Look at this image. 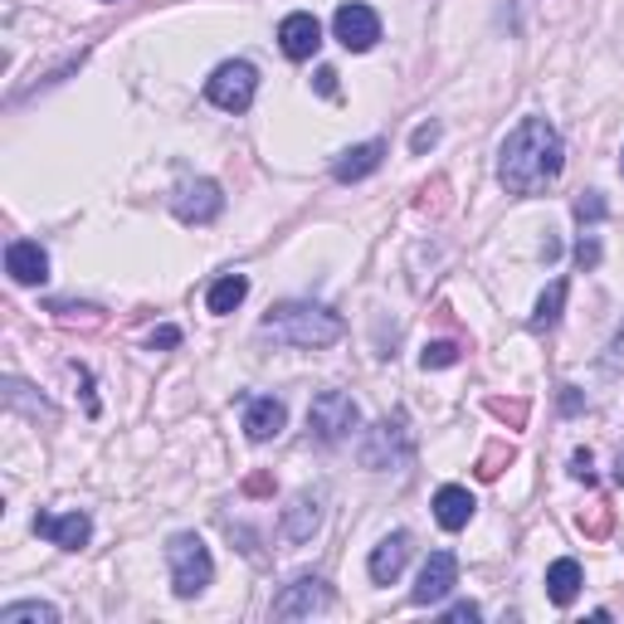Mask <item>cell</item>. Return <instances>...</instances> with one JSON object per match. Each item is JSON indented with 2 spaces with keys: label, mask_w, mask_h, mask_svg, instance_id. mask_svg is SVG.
<instances>
[{
  "label": "cell",
  "mask_w": 624,
  "mask_h": 624,
  "mask_svg": "<svg viewBox=\"0 0 624 624\" xmlns=\"http://www.w3.org/2000/svg\"><path fill=\"white\" fill-rule=\"evenodd\" d=\"M254 93H259V69L244 64V59H229V64H219L205 79V98H211L219 113H249Z\"/></svg>",
  "instance_id": "5b68a950"
},
{
  "label": "cell",
  "mask_w": 624,
  "mask_h": 624,
  "mask_svg": "<svg viewBox=\"0 0 624 624\" xmlns=\"http://www.w3.org/2000/svg\"><path fill=\"white\" fill-rule=\"evenodd\" d=\"M454 585H459V556L454 552H430V561L420 566V581H415L410 601L415 605H439Z\"/></svg>",
  "instance_id": "8fae6325"
},
{
  "label": "cell",
  "mask_w": 624,
  "mask_h": 624,
  "mask_svg": "<svg viewBox=\"0 0 624 624\" xmlns=\"http://www.w3.org/2000/svg\"><path fill=\"white\" fill-rule=\"evenodd\" d=\"M288 424V406L274 396H254L249 406H244V434L254 439V444H268V439H278Z\"/></svg>",
  "instance_id": "5bb4252c"
},
{
  "label": "cell",
  "mask_w": 624,
  "mask_h": 624,
  "mask_svg": "<svg viewBox=\"0 0 624 624\" xmlns=\"http://www.w3.org/2000/svg\"><path fill=\"white\" fill-rule=\"evenodd\" d=\"M576 215H581V219H601V215H605V201H601L595 191L581 195V201H576Z\"/></svg>",
  "instance_id": "83f0119b"
},
{
  "label": "cell",
  "mask_w": 624,
  "mask_h": 624,
  "mask_svg": "<svg viewBox=\"0 0 624 624\" xmlns=\"http://www.w3.org/2000/svg\"><path fill=\"white\" fill-rule=\"evenodd\" d=\"M571 473H576V479H585V483H591V449H581V454L571 459Z\"/></svg>",
  "instance_id": "1f68e13d"
},
{
  "label": "cell",
  "mask_w": 624,
  "mask_h": 624,
  "mask_svg": "<svg viewBox=\"0 0 624 624\" xmlns=\"http://www.w3.org/2000/svg\"><path fill=\"white\" fill-rule=\"evenodd\" d=\"M576 264H581V268H595V264H601V244H595V239H581V244H576Z\"/></svg>",
  "instance_id": "f1b7e54d"
},
{
  "label": "cell",
  "mask_w": 624,
  "mask_h": 624,
  "mask_svg": "<svg viewBox=\"0 0 624 624\" xmlns=\"http://www.w3.org/2000/svg\"><path fill=\"white\" fill-rule=\"evenodd\" d=\"M503 463H512V444H493L483 454V463H479V479H498V473H503Z\"/></svg>",
  "instance_id": "d4e9b609"
},
{
  "label": "cell",
  "mask_w": 624,
  "mask_h": 624,
  "mask_svg": "<svg viewBox=\"0 0 624 624\" xmlns=\"http://www.w3.org/2000/svg\"><path fill=\"white\" fill-rule=\"evenodd\" d=\"M327 605H333L327 581L323 576H298L274 595V620H313V615H323Z\"/></svg>",
  "instance_id": "52a82bcc"
},
{
  "label": "cell",
  "mask_w": 624,
  "mask_h": 624,
  "mask_svg": "<svg viewBox=\"0 0 624 624\" xmlns=\"http://www.w3.org/2000/svg\"><path fill=\"white\" fill-rule=\"evenodd\" d=\"M406 561H410V536H406V532H390V536H381V542L371 546V561H366V571H371L376 585H390V581H400Z\"/></svg>",
  "instance_id": "2e32d148"
},
{
  "label": "cell",
  "mask_w": 624,
  "mask_h": 624,
  "mask_svg": "<svg viewBox=\"0 0 624 624\" xmlns=\"http://www.w3.org/2000/svg\"><path fill=\"white\" fill-rule=\"evenodd\" d=\"M357 459H361V469H371V473H381V469H400V463L410 459V430H406V420H376L371 430H366L361 439V449H357Z\"/></svg>",
  "instance_id": "8992f818"
},
{
  "label": "cell",
  "mask_w": 624,
  "mask_h": 624,
  "mask_svg": "<svg viewBox=\"0 0 624 624\" xmlns=\"http://www.w3.org/2000/svg\"><path fill=\"white\" fill-rule=\"evenodd\" d=\"M171 211H176L181 225H211V219L225 211V195H219L215 181H181L176 195H171Z\"/></svg>",
  "instance_id": "9c48e42d"
},
{
  "label": "cell",
  "mask_w": 624,
  "mask_h": 624,
  "mask_svg": "<svg viewBox=\"0 0 624 624\" xmlns=\"http://www.w3.org/2000/svg\"><path fill=\"white\" fill-rule=\"evenodd\" d=\"M6 400H10V406H16V410L49 415V406H44V400H34V396H30V386H24V381H16V376H10V381H6Z\"/></svg>",
  "instance_id": "cb8c5ba5"
},
{
  "label": "cell",
  "mask_w": 624,
  "mask_h": 624,
  "mask_svg": "<svg viewBox=\"0 0 624 624\" xmlns=\"http://www.w3.org/2000/svg\"><path fill=\"white\" fill-rule=\"evenodd\" d=\"M333 34L341 40V49L366 54V49H376V40H381V20H376L371 6H341L333 16Z\"/></svg>",
  "instance_id": "7c38bea8"
},
{
  "label": "cell",
  "mask_w": 624,
  "mask_h": 624,
  "mask_svg": "<svg viewBox=\"0 0 624 624\" xmlns=\"http://www.w3.org/2000/svg\"><path fill=\"white\" fill-rule=\"evenodd\" d=\"M561 410H581V396L571 386H566V396H561Z\"/></svg>",
  "instance_id": "e575fe53"
},
{
  "label": "cell",
  "mask_w": 624,
  "mask_h": 624,
  "mask_svg": "<svg viewBox=\"0 0 624 624\" xmlns=\"http://www.w3.org/2000/svg\"><path fill=\"white\" fill-rule=\"evenodd\" d=\"M333 79H337V73H333V69H323V73H317V89H323V93H337V83H333Z\"/></svg>",
  "instance_id": "836d02e7"
},
{
  "label": "cell",
  "mask_w": 624,
  "mask_h": 624,
  "mask_svg": "<svg viewBox=\"0 0 624 624\" xmlns=\"http://www.w3.org/2000/svg\"><path fill=\"white\" fill-rule=\"evenodd\" d=\"M6 274L16 278L20 288L44 284V278H49V254H44L34 239H10V249H6Z\"/></svg>",
  "instance_id": "9a60e30c"
},
{
  "label": "cell",
  "mask_w": 624,
  "mask_h": 624,
  "mask_svg": "<svg viewBox=\"0 0 624 624\" xmlns=\"http://www.w3.org/2000/svg\"><path fill=\"white\" fill-rule=\"evenodd\" d=\"M620 176H624V156H620Z\"/></svg>",
  "instance_id": "8d00e7d4"
},
{
  "label": "cell",
  "mask_w": 624,
  "mask_h": 624,
  "mask_svg": "<svg viewBox=\"0 0 624 624\" xmlns=\"http://www.w3.org/2000/svg\"><path fill=\"white\" fill-rule=\"evenodd\" d=\"M176 341H181L176 327H156V333H152V347H176Z\"/></svg>",
  "instance_id": "d6a6232c"
},
{
  "label": "cell",
  "mask_w": 624,
  "mask_h": 624,
  "mask_svg": "<svg viewBox=\"0 0 624 624\" xmlns=\"http://www.w3.org/2000/svg\"><path fill=\"white\" fill-rule=\"evenodd\" d=\"M615 483H624V454L615 459Z\"/></svg>",
  "instance_id": "d590c367"
},
{
  "label": "cell",
  "mask_w": 624,
  "mask_h": 624,
  "mask_svg": "<svg viewBox=\"0 0 624 624\" xmlns=\"http://www.w3.org/2000/svg\"><path fill=\"white\" fill-rule=\"evenodd\" d=\"M0 624H59V610L49 601H16L0 610Z\"/></svg>",
  "instance_id": "7402d4cb"
},
{
  "label": "cell",
  "mask_w": 624,
  "mask_h": 624,
  "mask_svg": "<svg viewBox=\"0 0 624 624\" xmlns=\"http://www.w3.org/2000/svg\"><path fill=\"white\" fill-rule=\"evenodd\" d=\"M493 415H503V420L522 424V420H528V406H508V400H493Z\"/></svg>",
  "instance_id": "f546056e"
},
{
  "label": "cell",
  "mask_w": 624,
  "mask_h": 624,
  "mask_svg": "<svg viewBox=\"0 0 624 624\" xmlns=\"http://www.w3.org/2000/svg\"><path fill=\"white\" fill-rule=\"evenodd\" d=\"M479 615H483V610L473 605V601H459V605H449V615H444V620H479Z\"/></svg>",
  "instance_id": "4dcf8cb0"
},
{
  "label": "cell",
  "mask_w": 624,
  "mask_h": 624,
  "mask_svg": "<svg viewBox=\"0 0 624 624\" xmlns=\"http://www.w3.org/2000/svg\"><path fill=\"white\" fill-rule=\"evenodd\" d=\"M601 366H605L610 376H620V371H624V323L615 327V337H610V347H605V361H601Z\"/></svg>",
  "instance_id": "484cf974"
},
{
  "label": "cell",
  "mask_w": 624,
  "mask_h": 624,
  "mask_svg": "<svg viewBox=\"0 0 624 624\" xmlns=\"http://www.w3.org/2000/svg\"><path fill=\"white\" fill-rule=\"evenodd\" d=\"M473 508H479V503H473V493H469V488H459V483H444L434 493V522L444 532H463V528H469Z\"/></svg>",
  "instance_id": "e0dca14e"
},
{
  "label": "cell",
  "mask_w": 624,
  "mask_h": 624,
  "mask_svg": "<svg viewBox=\"0 0 624 624\" xmlns=\"http://www.w3.org/2000/svg\"><path fill=\"white\" fill-rule=\"evenodd\" d=\"M317 44H323V24H317V16H308V10H293V16H284V24H278V49H284L288 59H313Z\"/></svg>",
  "instance_id": "4fadbf2b"
},
{
  "label": "cell",
  "mask_w": 624,
  "mask_h": 624,
  "mask_svg": "<svg viewBox=\"0 0 624 624\" xmlns=\"http://www.w3.org/2000/svg\"><path fill=\"white\" fill-rule=\"evenodd\" d=\"M244 298H249V278H244V274H225V278H215V284H211V293H205V308H211L215 317H225V313H235Z\"/></svg>",
  "instance_id": "ffe728a7"
},
{
  "label": "cell",
  "mask_w": 624,
  "mask_h": 624,
  "mask_svg": "<svg viewBox=\"0 0 624 624\" xmlns=\"http://www.w3.org/2000/svg\"><path fill=\"white\" fill-rule=\"evenodd\" d=\"M561 308H566V278H556L552 288L536 298V313H532V333H552L556 327V317H561Z\"/></svg>",
  "instance_id": "44dd1931"
},
{
  "label": "cell",
  "mask_w": 624,
  "mask_h": 624,
  "mask_svg": "<svg viewBox=\"0 0 624 624\" xmlns=\"http://www.w3.org/2000/svg\"><path fill=\"white\" fill-rule=\"evenodd\" d=\"M323 508H327V488H303V493H293V503L284 508V518H278V536H284L288 546L308 542V536L323 528Z\"/></svg>",
  "instance_id": "ba28073f"
},
{
  "label": "cell",
  "mask_w": 624,
  "mask_h": 624,
  "mask_svg": "<svg viewBox=\"0 0 624 624\" xmlns=\"http://www.w3.org/2000/svg\"><path fill=\"white\" fill-rule=\"evenodd\" d=\"M434 142H439V122H424V127H415V137H410L415 152H430Z\"/></svg>",
  "instance_id": "4316f807"
},
{
  "label": "cell",
  "mask_w": 624,
  "mask_h": 624,
  "mask_svg": "<svg viewBox=\"0 0 624 624\" xmlns=\"http://www.w3.org/2000/svg\"><path fill=\"white\" fill-rule=\"evenodd\" d=\"M581 585H585V576H581V561L576 556H561V561L546 566V601H552V605H571L581 595Z\"/></svg>",
  "instance_id": "d6986e66"
},
{
  "label": "cell",
  "mask_w": 624,
  "mask_h": 624,
  "mask_svg": "<svg viewBox=\"0 0 624 624\" xmlns=\"http://www.w3.org/2000/svg\"><path fill=\"white\" fill-rule=\"evenodd\" d=\"M34 532L44 536V542H54L59 552H83L93 536V522L89 512H34Z\"/></svg>",
  "instance_id": "30bf717a"
},
{
  "label": "cell",
  "mask_w": 624,
  "mask_h": 624,
  "mask_svg": "<svg viewBox=\"0 0 624 624\" xmlns=\"http://www.w3.org/2000/svg\"><path fill=\"white\" fill-rule=\"evenodd\" d=\"M566 146L546 117H522L498 146V181L508 195H542L561 176Z\"/></svg>",
  "instance_id": "6da1fadb"
},
{
  "label": "cell",
  "mask_w": 624,
  "mask_h": 624,
  "mask_svg": "<svg viewBox=\"0 0 624 624\" xmlns=\"http://www.w3.org/2000/svg\"><path fill=\"white\" fill-rule=\"evenodd\" d=\"M264 333L274 341H288V347H333V341L347 337V323L333 313V308H317V303H278V308H268L264 317Z\"/></svg>",
  "instance_id": "7a4b0ae2"
},
{
  "label": "cell",
  "mask_w": 624,
  "mask_h": 624,
  "mask_svg": "<svg viewBox=\"0 0 624 624\" xmlns=\"http://www.w3.org/2000/svg\"><path fill=\"white\" fill-rule=\"evenodd\" d=\"M166 571H171V591H176L181 601H195V595H205V585L215 581L211 546L195 532H176L166 542Z\"/></svg>",
  "instance_id": "3957f363"
},
{
  "label": "cell",
  "mask_w": 624,
  "mask_h": 624,
  "mask_svg": "<svg viewBox=\"0 0 624 624\" xmlns=\"http://www.w3.org/2000/svg\"><path fill=\"white\" fill-rule=\"evenodd\" d=\"M357 430H361V410L347 390H323V396H313L308 434L317 439V444H341V439H351Z\"/></svg>",
  "instance_id": "277c9868"
},
{
  "label": "cell",
  "mask_w": 624,
  "mask_h": 624,
  "mask_svg": "<svg viewBox=\"0 0 624 624\" xmlns=\"http://www.w3.org/2000/svg\"><path fill=\"white\" fill-rule=\"evenodd\" d=\"M381 162H386V142L371 137V142H361V146H347V152L333 162V176L337 181H366L371 171H381Z\"/></svg>",
  "instance_id": "ac0fdd59"
},
{
  "label": "cell",
  "mask_w": 624,
  "mask_h": 624,
  "mask_svg": "<svg viewBox=\"0 0 624 624\" xmlns=\"http://www.w3.org/2000/svg\"><path fill=\"white\" fill-rule=\"evenodd\" d=\"M420 366H424V371H444V366H459V347H454V341H424Z\"/></svg>",
  "instance_id": "603a6c76"
}]
</instances>
